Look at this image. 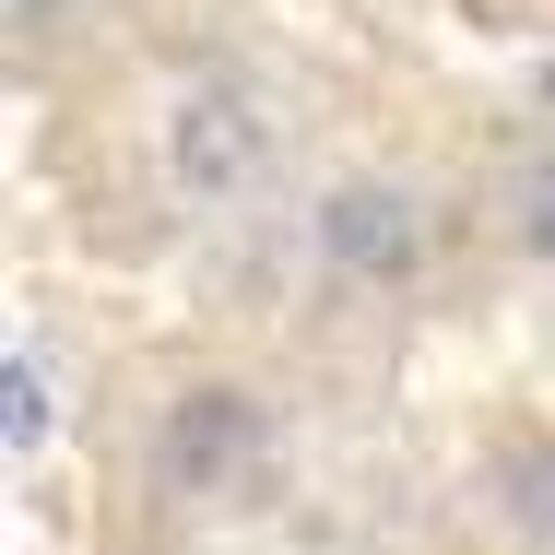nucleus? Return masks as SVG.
Listing matches in <instances>:
<instances>
[{"mask_svg":"<svg viewBox=\"0 0 555 555\" xmlns=\"http://www.w3.org/2000/svg\"><path fill=\"white\" fill-rule=\"evenodd\" d=\"M496 224H508V248H520V260H544V272H555V130L520 154V166H508V190H496Z\"/></svg>","mask_w":555,"mask_h":555,"instance_id":"obj_4","label":"nucleus"},{"mask_svg":"<svg viewBox=\"0 0 555 555\" xmlns=\"http://www.w3.org/2000/svg\"><path fill=\"white\" fill-rule=\"evenodd\" d=\"M154 166H166V190H178L190 214L236 202V190L272 166V118H260V95H248L236 72H190V83L166 95V118H154Z\"/></svg>","mask_w":555,"mask_h":555,"instance_id":"obj_2","label":"nucleus"},{"mask_svg":"<svg viewBox=\"0 0 555 555\" xmlns=\"http://www.w3.org/2000/svg\"><path fill=\"white\" fill-rule=\"evenodd\" d=\"M426 248H438V214H426V190L390 178V166H354V178H332V190L308 202V260H320L332 284H354V296L414 284Z\"/></svg>","mask_w":555,"mask_h":555,"instance_id":"obj_1","label":"nucleus"},{"mask_svg":"<svg viewBox=\"0 0 555 555\" xmlns=\"http://www.w3.org/2000/svg\"><path fill=\"white\" fill-rule=\"evenodd\" d=\"M48 438H60V354L36 332H12V354H0V449H12V473H36Z\"/></svg>","mask_w":555,"mask_h":555,"instance_id":"obj_3","label":"nucleus"}]
</instances>
